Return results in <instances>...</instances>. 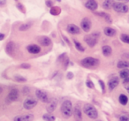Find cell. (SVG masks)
I'll return each mask as SVG.
<instances>
[{
  "label": "cell",
  "instance_id": "obj_1",
  "mask_svg": "<svg viewBox=\"0 0 129 121\" xmlns=\"http://www.w3.org/2000/svg\"><path fill=\"white\" fill-rule=\"evenodd\" d=\"M61 113L64 118H69L73 115V104L71 101L66 100L61 105Z\"/></svg>",
  "mask_w": 129,
  "mask_h": 121
},
{
  "label": "cell",
  "instance_id": "obj_2",
  "mask_svg": "<svg viewBox=\"0 0 129 121\" xmlns=\"http://www.w3.org/2000/svg\"><path fill=\"white\" fill-rule=\"evenodd\" d=\"M83 110H84L85 114H87V116L91 119H95L97 117V116H98V112H97L96 109L90 103L85 104Z\"/></svg>",
  "mask_w": 129,
  "mask_h": 121
},
{
  "label": "cell",
  "instance_id": "obj_3",
  "mask_svg": "<svg viewBox=\"0 0 129 121\" xmlns=\"http://www.w3.org/2000/svg\"><path fill=\"white\" fill-rule=\"evenodd\" d=\"M81 64L82 66L86 68H95L99 65V60L94 57H86L81 61Z\"/></svg>",
  "mask_w": 129,
  "mask_h": 121
},
{
  "label": "cell",
  "instance_id": "obj_4",
  "mask_svg": "<svg viewBox=\"0 0 129 121\" xmlns=\"http://www.w3.org/2000/svg\"><path fill=\"white\" fill-rule=\"evenodd\" d=\"M99 34L98 33H95L92 35H88V36H84V41L88 44L89 47H94L97 43V38H98Z\"/></svg>",
  "mask_w": 129,
  "mask_h": 121
},
{
  "label": "cell",
  "instance_id": "obj_5",
  "mask_svg": "<svg viewBox=\"0 0 129 121\" xmlns=\"http://www.w3.org/2000/svg\"><path fill=\"white\" fill-rule=\"evenodd\" d=\"M36 104H37V100H36L33 97H28L25 100V102L23 103V106L27 110H31L35 106H36Z\"/></svg>",
  "mask_w": 129,
  "mask_h": 121
},
{
  "label": "cell",
  "instance_id": "obj_6",
  "mask_svg": "<svg viewBox=\"0 0 129 121\" xmlns=\"http://www.w3.org/2000/svg\"><path fill=\"white\" fill-rule=\"evenodd\" d=\"M19 97V91L15 88H13L8 94L7 97H6V101L8 103H13V102L16 101Z\"/></svg>",
  "mask_w": 129,
  "mask_h": 121
},
{
  "label": "cell",
  "instance_id": "obj_7",
  "mask_svg": "<svg viewBox=\"0 0 129 121\" xmlns=\"http://www.w3.org/2000/svg\"><path fill=\"white\" fill-rule=\"evenodd\" d=\"M36 95L40 101L43 102V103H49V102H50V98H49L48 95H47L45 92H43V90H39V89L36 90Z\"/></svg>",
  "mask_w": 129,
  "mask_h": 121
},
{
  "label": "cell",
  "instance_id": "obj_8",
  "mask_svg": "<svg viewBox=\"0 0 129 121\" xmlns=\"http://www.w3.org/2000/svg\"><path fill=\"white\" fill-rule=\"evenodd\" d=\"M81 27L83 31L88 32L91 28V21L88 18H84L81 22Z\"/></svg>",
  "mask_w": 129,
  "mask_h": 121
},
{
  "label": "cell",
  "instance_id": "obj_9",
  "mask_svg": "<svg viewBox=\"0 0 129 121\" xmlns=\"http://www.w3.org/2000/svg\"><path fill=\"white\" fill-rule=\"evenodd\" d=\"M34 116L32 114H26V115L17 116L13 118V121H33Z\"/></svg>",
  "mask_w": 129,
  "mask_h": 121
},
{
  "label": "cell",
  "instance_id": "obj_10",
  "mask_svg": "<svg viewBox=\"0 0 129 121\" xmlns=\"http://www.w3.org/2000/svg\"><path fill=\"white\" fill-rule=\"evenodd\" d=\"M15 50H16V45L13 42H9L6 46V51L8 55H13Z\"/></svg>",
  "mask_w": 129,
  "mask_h": 121
},
{
  "label": "cell",
  "instance_id": "obj_11",
  "mask_svg": "<svg viewBox=\"0 0 129 121\" xmlns=\"http://www.w3.org/2000/svg\"><path fill=\"white\" fill-rule=\"evenodd\" d=\"M67 30L68 33L72 35H77V34H80L81 30H80V27H78L76 25L74 24H69L67 27Z\"/></svg>",
  "mask_w": 129,
  "mask_h": 121
},
{
  "label": "cell",
  "instance_id": "obj_12",
  "mask_svg": "<svg viewBox=\"0 0 129 121\" xmlns=\"http://www.w3.org/2000/svg\"><path fill=\"white\" fill-rule=\"evenodd\" d=\"M118 83H119V80H118V77H113V78H111V80H109V83H108L109 89L110 90H113V89L118 87Z\"/></svg>",
  "mask_w": 129,
  "mask_h": 121
},
{
  "label": "cell",
  "instance_id": "obj_13",
  "mask_svg": "<svg viewBox=\"0 0 129 121\" xmlns=\"http://www.w3.org/2000/svg\"><path fill=\"white\" fill-rule=\"evenodd\" d=\"M38 42L40 43V44L43 45V46H50L51 44V40L47 36H40L38 38Z\"/></svg>",
  "mask_w": 129,
  "mask_h": 121
},
{
  "label": "cell",
  "instance_id": "obj_14",
  "mask_svg": "<svg viewBox=\"0 0 129 121\" xmlns=\"http://www.w3.org/2000/svg\"><path fill=\"white\" fill-rule=\"evenodd\" d=\"M85 6L88 9H89L90 11L94 12L97 9V2L95 0H88V2L86 3V5H85Z\"/></svg>",
  "mask_w": 129,
  "mask_h": 121
},
{
  "label": "cell",
  "instance_id": "obj_15",
  "mask_svg": "<svg viewBox=\"0 0 129 121\" xmlns=\"http://www.w3.org/2000/svg\"><path fill=\"white\" fill-rule=\"evenodd\" d=\"M57 101L56 99L50 100V102L48 103V105H47V110L49 112H53L55 110V109L57 108Z\"/></svg>",
  "mask_w": 129,
  "mask_h": 121
},
{
  "label": "cell",
  "instance_id": "obj_16",
  "mask_svg": "<svg viewBox=\"0 0 129 121\" xmlns=\"http://www.w3.org/2000/svg\"><path fill=\"white\" fill-rule=\"evenodd\" d=\"M27 50L29 53L31 54H38L40 51H41V49H40L39 46L37 45H35V44H32V45H29V46L27 47Z\"/></svg>",
  "mask_w": 129,
  "mask_h": 121
},
{
  "label": "cell",
  "instance_id": "obj_17",
  "mask_svg": "<svg viewBox=\"0 0 129 121\" xmlns=\"http://www.w3.org/2000/svg\"><path fill=\"white\" fill-rule=\"evenodd\" d=\"M74 116L76 121H81V118H82L81 117V111L78 105H76L74 109Z\"/></svg>",
  "mask_w": 129,
  "mask_h": 121
},
{
  "label": "cell",
  "instance_id": "obj_18",
  "mask_svg": "<svg viewBox=\"0 0 129 121\" xmlns=\"http://www.w3.org/2000/svg\"><path fill=\"white\" fill-rule=\"evenodd\" d=\"M102 51H103V54H104V57H110V56L111 55L112 50H111V48L110 46H108V45H105V46L103 47Z\"/></svg>",
  "mask_w": 129,
  "mask_h": 121
},
{
  "label": "cell",
  "instance_id": "obj_19",
  "mask_svg": "<svg viewBox=\"0 0 129 121\" xmlns=\"http://www.w3.org/2000/svg\"><path fill=\"white\" fill-rule=\"evenodd\" d=\"M104 32V34H105V36H114L115 35H116V30L111 28V27H105Z\"/></svg>",
  "mask_w": 129,
  "mask_h": 121
},
{
  "label": "cell",
  "instance_id": "obj_20",
  "mask_svg": "<svg viewBox=\"0 0 129 121\" xmlns=\"http://www.w3.org/2000/svg\"><path fill=\"white\" fill-rule=\"evenodd\" d=\"M123 6L124 4H121V3H112V7L113 9L115 10L118 13H122V10H123Z\"/></svg>",
  "mask_w": 129,
  "mask_h": 121
},
{
  "label": "cell",
  "instance_id": "obj_21",
  "mask_svg": "<svg viewBox=\"0 0 129 121\" xmlns=\"http://www.w3.org/2000/svg\"><path fill=\"white\" fill-rule=\"evenodd\" d=\"M119 75H120V78H122L123 80L129 79V72H128V70L122 69V71H120V73H119Z\"/></svg>",
  "mask_w": 129,
  "mask_h": 121
},
{
  "label": "cell",
  "instance_id": "obj_22",
  "mask_svg": "<svg viewBox=\"0 0 129 121\" xmlns=\"http://www.w3.org/2000/svg\"><path fill=\"white\" fill-rule=\"evenodd\" d=\"M117 66H118V67L120 68V69H124V68L128 67L129 64H128V62L125 61V60H120V61H118V63Z\"/></svg>",
  "mask_w": 129,
  "mask_h": 121
},
{
  "label": "cell",
  "instance_id": "obj_23",
  "mask_svg": "<svg viewBox=\"0 0 129 121\" xmlns=\"http://www.w3.org/2000/svg\"><path fill=\"white\" fill-rule=\"evenodd\" d=\"M61 13V9L57 6H52L50 9V13L52 15H58Z\"/></svg>",
  "mask_w": 129,
  "mask_h": 121
},
{
  "label": "cell",
  "instance_id": "obj_24",
  "mask_svg": "<svg viewBox=\"0 0 129 121\" xmlns=\"http://www.w3.org/2000/svg\"><path fill=\"white\" fill-rule=\"evenodd\" d=\"M128 102V98L125 95H120L119 96V103L122 105H125Z\"/></svg>",
  "mask_w": 129,
  "mask_h": 121
},
{
  "label": "cell",
  "instance_id": "obj_25",
  "mask_svg": "<svg viewBox=\"0 0 129 121\" xmlns=\"http://www.w3.org/2000/svg\"><path fill=\"white\" fill-rule=\"evenodd\" d=\"M96 14L98 15V16H101V17H103V18H104V19H105L106 21H108L109 23H111V16H110L109 14H107V13H97Z\"/></svg>",
  "mask_w": 129,
  "mask_h": 121
},
{
  "label": "cell",
  "instance_id": "obj_26",
  "mask_svg": "<svg viewBox=\"0 0 129 121\" xmlns=\"http://www.w3.org/2000/svg\"><path fill=\"white\" fill-rule=\"evenodd\" d=\"M112 6V1L111 0H104V2L103 3V7L104 9H110Z\"/></svg>",
  "mask_w": 129,
  "mask_h": 121
},
{
  "label": "cell",
  "instance_id": "obj_27",
  "mask_svg": "<svg viewBox=\"0 0 129 121\" xmlns=\"http://www.w3.org/2000/svg\"><path fill=\"white\" fill-rule=\"evenodd\" d=\"M74 45H75V48L77 49L79 51H81V52L84 51V50H85L84 47H83L82 45H81V43H79V42H77L76 40H74Z\"/></svg>",
  "mask_w": 129,
  "mask_h": 121
},
{
  "label": "cell",
  "instance_id": "obj_28",
  "mask_svg": "<svg viewBox=\"0 0 129 121\" xmlns=\"http://www.w3.org/2000/svg\"><path fill=\"white\" fill-rule=\"evenodd\" d=\"M32 24L31 23H26V24H23L20 27V31H26V30H28L29 28L31 27Z\"/></svg>",
  "mask_w": 129,
  "mask_h": 121
},
{
  "label": "cell",
  "instance_id": "obj_29",
  "mask_svg": "<svg viewBox=\"0 0 129 121\" xmlns=\"http://www.w3.org/2000/svg\"><path fill=\"white\" fill-rule=\"evenodd\" d=\"M43 118L46 121H54L55 120V117H54L52 115H50V114H45V115H43Z\"/></svg>",
  "mask_w": 129,
  "mask_h": 121
},
{
  "label": "cell",
  "instance_id": "obj_30",
  "mask_svg": "<svg viewBox=\"0 0 129 121\" xmlns=\"http://www.w3.org/2000/svg\"><path fill=\"white\" fill-rule=\"evenodd\" d=\"M120 39H121V41H122V42H124V43H129V36H127V35L122 34L121 36H120Z\"/></svg>",
  "mask_w": 129,
  "mask_h": 121
},
{
  "label": "cell",
  "instance_id": "obj_31",
  "mask_svg": "<svg viewBox=\"0 0 129 121\" xmlns=\"http://www.w3.org/2000/svg\"><path fill=\"white\" fill-rule=\"evenodd\" d=\"M14 80H16V81H19V82H25V81H27V80H26L24 77H21V76H20V75H16V76L14 77Z\"/></svg>",
  "mask_w": 129,
  "mask_h": 121
},
{
  "label": "cell",
  "instance_id": "obj_32",
  "mask_svg": "<svg viewBox=\"0 0 129 121\" xmlns=\"http://www.w3.org/2000/svg\"><path fill=\"white\" fill-rule=\"evenodd\" d=\"M30 65L29 64H27V63H24V64H21L20 65V67L21 68H24V69H28V68H30Z\"/></svg>",
  "mask_w": 129,
  "mask_h": 121
},
{
  "label": "cell",
  "instance_id": "obj_33",
  "mask_svg": "<svg viewBox=\"0 0 129 121\" xmlns=\"http://www.w3.org/2000/svg\"><path fill=\"white\" fill-rule=\"evenodd\" d=\"M86 84H87V87H88L89 88H94V87H95V86H94V84H93V82L90 81V80H88Z\"/></svg>",
  "mask_w": 129,
  "mask_h": 121
},
{
  "label": "cell",
  "instance_id": "obj_34",
  "mask_svg": "<svg viewBox=\"0 0 129 121\" xmlns=\"http://www.w3.org/2000/svg\"><path fill=\"white\" fill-rule=\"evenodd\" d=\"M119 121H129V118H128V117H127V116L123 115V116H121V117H119Z\"/></svg>",
  "mask_w": 129,
  "mask_h": 121
},
{
  "label": "cell",
  "instance_id": "obj_35",
  "mask_svg": "<svg viewBox=\"0 0 129 121\" xmlns=\"http://www.w3.org/2000/svg\"><path fill=\"white\" fill-rule=\"evenodd\" d=\"M46 5H47V6H49V7H52V6H53V2H52L51 0H47Z\"/></svg>",
  "mask_w": 129,
  "mask_h": 121
},
{
  "label": "cell",
  "instance_id": "obj_36",
  "mask_svg": "<svg viewBox=\"0 0 129 121\" xmlns=\"http://www.w3.org/2000/svg\"><path fill=\"white\" fill-rule=\"evenodd\" d=\"M17 6H18V8L22 12V13H26V12H25V8H24L23 6H21V4H18V5H17Z\"/></svg>",
  "mask_w": 129,
  "mask_h": 121
},
{
  "label": "cell",
  "instance_id": "obj_37",
  "mask_svg": "<svg viewBox=\"0 0 129 121\" xmlns=\"http://www.w3.org/2000/svg\"><path fill=\"white\" fill-rule=\"evenodd\" d=\"M128 12V6L126 5H124L123 6V10H122V13H127Z\"/></svg>",
  "mask_w": 129,
  "mask_h": 121
},
{
  "label": "cell",
  "instance_id": "obj_38",
  "mask_svg": "<svg viewBox=\"0 0 129 121\" xmlns=\"http://www.w3.org/2000/svg\"><path fill=\"white\" fill-rule=\"evenodd\" d=\"M99 84H100V86H101V87H102V90H103V92L104 93V81L103 80H99Z\"/></svg>",
  "mask_w": 129,
  "mask_h": 121
},
{
  "label": "cell",
  "instance_id": "obj_39",
  "mask_svg": "<svg viewBox=\"0 0 129 121\" xmlns=\"http://www.w3.org/2000/svg\"><path fill=\"white\" fill-rule=\"evenodd\" d=\"M73 78H74V74H73V73H71V72L67 73V79L71 80V79H73Z\"/></svg>",
  "mask_w": 129,
  "mask_h": 121
},
{
  "label": "cell",
  "instance_id": "obj_40",
  "mask_svg": "<svg viewBox=\"0 0 129 121\" xmlns=\"http://www.w3.org/2000/svg\"><path fill=\"white\" fill-rule=\"evenodd\" d=\"M4 38H5V35L3 33H0V41H2Z\"/></svg>",
  "mask_w": 129,
  "mask_h": 121
},
{
  "label": "cell",
  "instance_id": "obj_41",
  "mask_svg": "<svg viewBox=\"0 0 129 121\" xmlns=\"http://www.w3.org/2000/svg\"><path fill=\"white\" fill-rule=\"evenodd\" d=\"M5 3H6V1H5V0H3L2 2L0 1V6H2V4H5Z\"/></svg>",
  "mask_w": 129,
  "mask_h": 121
},
{
  "label": "cell",
  "instance_id": "obj_42",
  "mask_svg": "<svg viewBox=\"0 0 129 121\" xmlns=\"http://www.w3.org/2000/svg\"><path fill=\"white\" fill-rule=\"evenodd\" d=\"M2 91H3V90H2V87H0V93L2 92Z\"/></svg>",
  "mask_w": 129,
  "mask_h": 121
},
{
  "label": "cell",
  "instance_id": "obj_43",
  "mask_svg": "<svg viewBox=\"0 0 129 121\" xmlns=\"http://www.w3.org/2000/svg\"><path fill=\"white\" fill-rule=\"evenodd\" d=\"M57 1H61V0H57Z\"/></svg>",
  "mask_w": 129,
  "mask_h": 121
},
{
  "label": "cell",
  "instance_id": "obj_44",
  "mask_svg": "<svg viewBox=\"0 0 129 121\" xmlns=\"http://www.w3.org/2000/svg\"><path fill=\"white\" fill-rule=\"evenodd\" d=\"M125 1H126V2H127V1H128V0H125Z\"/></svg>",
  "mask_w": 129,
  "mask_h": 121
}]
</instances>
